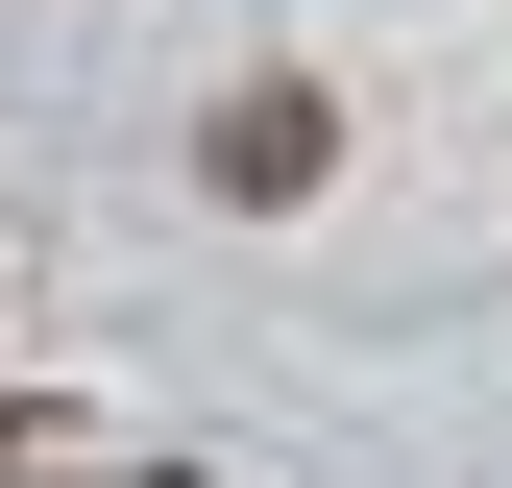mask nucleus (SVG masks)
Listing matches in <instances>:
<instances>
[{
    "label": "nucleus",
    "mask_w": 512,
    "mask_h": 488,
    "mask_svg": "<svg viewBox=\"0 0 512 488\" xmlns=\"http://www.w3.org/2000/svg\"><path fill=\"white\" fill-rule=\"evenodd\" d=\"M317 171H342V122H317L293 74H244V98H220V196H244V220H293Z\"/></svg>",
    "instance_id": "nucleus-1"
}]
</instances>
